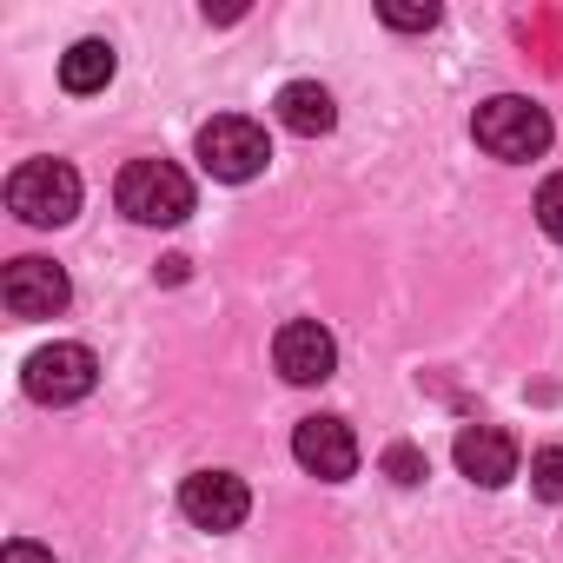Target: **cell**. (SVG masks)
Returning <instances> with one entry per match:
<instances>
[{
    "label": "cell",
    "instance_id": "cell-8",
    "mask_svg": "<svg viewBox=\"0 0 563 563\" xmlns=\"http://www.w3.org/2000/svg\"><path fill=\"white\" fill-rule=\"evenodd\" d=\"M179 510H186L199 530H239L245 510H252V490H245V477H232V471H192V477L179 484Z\"/></svg>",
    "mask_w": 563,
    "mask_h": 563
},
{
    "label": "cell",
    "instance_id": "cell-16",
    "mask_svg": "<svg viewBox=\"0 0 563 563\" xmlns=\"http://www.w3.org/2000/svg\"><path fill=\"white\" fill-rule=\"evenodd\" d=\"M385 477H391V484H424V451L391 444V451H385Z\"/></svg>",
    "mask_w": 563,
    "mask_h": 563
},
{
    "label": "cell",
    "instance_id": "cell-3",
    "mask_svg": "<svg viewBox=\"0 0 563 563\" xmlns=\"http://www.w3.org/2000/svg\"><path fill=\"white\" fill-rule=\"evenodd\" d=\"M8 206L27 225H67L80 212V173L67 159H27L8 179Z\"/></svg>",
    "mask_w": 563,
    "mask_h": 563
},
{
    "label": "cell",
    "instance_id": "cell-13",
    "mask_svg": "<svg viewBox=\"0 0 563 563\" xmlns=\"http://www.w3.org/2000/svg\"><path fill=\"white\" fill-rule=\"evenodd\" d=\"M530 490H537L543 504H563V444H543V451L530 457Z\"/></svg>",
    "mask_w": 563,
    "mask_h": 563
},
{
    "label": "cell",
    "instance_id": "cell-5",
    "mask_svg": "<svg viewBox=\"0 0 563 563\" xmlns=\"http://www.w3.org/2000/svg\"><path fill=\"white\" fill-rule=\"evenodd\" d=\"M93 378H100V358L87 345H41L27 358V372H21L34 405H80L93 391Z\"/></svg>",
    "mask_w": 563,
    "mask_h": 563
},
{
    "label": "cell",
    "instance_id": "cell-11",
    "mask_svg": "<svg viewBox=\"0 0 563 563\" xmlns=\"http://www.w3.org/2000/svg\"><path fill=\"white\" fill-rule=\"evenodd\" d=\"M278 120H286L299 140H325L339 126V107L319 80H292V87H278Z\"/></svg>",
    "mask_w": 563,
    "mask_h": 563
},
{
    "label": "cell",
    "instance_id": "cell-9",
    "mask_svg": "<svg viewBox=\"0 0 563 563\" xmlns=\"http://www.w3.org/2000/svg\"><path fill=\"white\" fill-rule=\"evenodd\" d=\"M292 457H299L312 477L345 484V477L358 471V438H352L345 418H306V424L292 431Z\"/></svg>",
    "mask_w": 563,
    "mask_h": 563
},
{
    "label": "cell",
    "instance_id": "cell-7",
    "mask_svg": "<svg viewBox=\"0 0 563 563\" xmlns=\"http://www.w3.org/2000/svg\"><path fill=\"white\" fill-rule=\"evenodd\" d=\"M272 365L286 372L292 385H325L339 372V339L319 319H286L278 339H272Z\"/></svg>",
    "mask_w": 563,
    "mask_h": 563
},
{
    "label": "cell",
    "instance_id": "cell-12",
    "mask_svg": "<svg viewBox=\"0 0 563 563\" xmlns=\"http://www.w3.org/2000/svg\"><path fill=\"white\" fill-rule=\"evenodd\" d=\"M113 67H120V60H113L107 41H74V47L60 54V87H67V93H100V87L113 80Z\"/></svg>",
    "mask_w": 563,
    "mask_h": 563
},
{
    "label": "cell",
    "instance_id": "cell-6",
    "mask_svg": "<svg viewBox=\"0 0 563 563\" xmlns=\"http://www.w3.org/2000/svg\"><path fill=\"white\" fill-rule=\"evenodd\" d=\"M0 299H8L14 319H54V312H67L74 286H67V272L54 258H14L0 272Z\"/></svg>",
    "mask_w": 563,
    "mask_h": 563
},
{
    "label": "cell",
    "instance_id": "cell-14",
    "mask_svg": "<svg viewBox=\"0 0 563 563\" xmlns=\"http://www.w3.org/2000/svg\"><path fill=\"white\" fill-rule=\"evenodd\" d=\"M378 21L398 27V34H431V27H438V8H431V0H424V8H411V0H385Z\"/></svg>",
    "mask_w": 563,
    "mask_h": 563
},
{
    "label": "cell",
    "instance_id": "cell-1",
    "mask_svg": "<svg viewBox=\"0 0 563 563\" xmlns=\"http://www.w3.org/2000/svg\"><path fill=\"white\" fill-rule=\"evenodd\" d=\"M471 140L490 159H510L517 166V159H537L550 146V113L537 100H523V93H497V100H484L471 113Z\"/></svg>",
    "mask_w": 563,
    "mask_h": 563
},
{
    "label": "cell",
    "instance_id": "cell-4",
    "mask_svg": "<svg viewBox=\"0 0 563 563\" xmlns=\"http://www.w3.org/2000/svg\"><path fill=\"white\" fill-rule=\"evenodd\" d=\"M265 159H272V146H265V126H258V120H245V113H219V120L199 126V166H206L212 179L245 186V179L265 173Z\"/></svg>",
    "mask_w": 563,
    "mask_h": 563
},
{
    "label": "cell",
    "instance_id": "cell-2",
    "mask_svg": "<svg viewBox=\"0 0 563 563\" xmlns=\"http://www.w3.org/2000/svg\"><path fill=\"white\" fill-rule=\"evenodd\" d=\"M113 199L133 225H179L192 212V179L173 159H133V166H120Z\"/></svg>",
    "mask_w": 563,
    "mask_h": 563
},
{
    "label": "cell",
    "instance_id": "cell-10",
    "mask_svg": "<svg viewBox=\"0 0 563 563\" xmlns=\"http://www.w3.org/2000/svg\"><path fill=\"white\" fill-rule=\"evenodd\" d=\"M457 471L484 490H504L517 477V444L497 424H471V431H457Z\"/></svg>",
    "mask_w": 563,
    "mask_h": 563
},
{
    "label": "cell",
    "instance_id": "cell-17",
    "mask_svg": "<svg viewBox=\"0 0 563 563\" xmlns=\"http://www.w3.org/2000/svg\"><path fill=\"white\" fill-rule=\"evenodd\" d=\"M0 563H54V550H41V543H27V537H14L8 550H0Z\"/></svg>",
    "mask_w": 563,
    "mask_h": 563
},
{
    "label": "cell",
    "instance_id": "cell-15",
    "mask_svg": "<svg viewBox=\"0 0 563 563\" xmlns=\"http://www.w3.org/2000/svg\"><path fill=\"white\" fill-rule=\"evenodd\" d=\"M537 225L563 245V173H550V179L537 186Z\"/></svg>",
    "mask_w": 563,
    "mask_h": 563
}]
</instances>
